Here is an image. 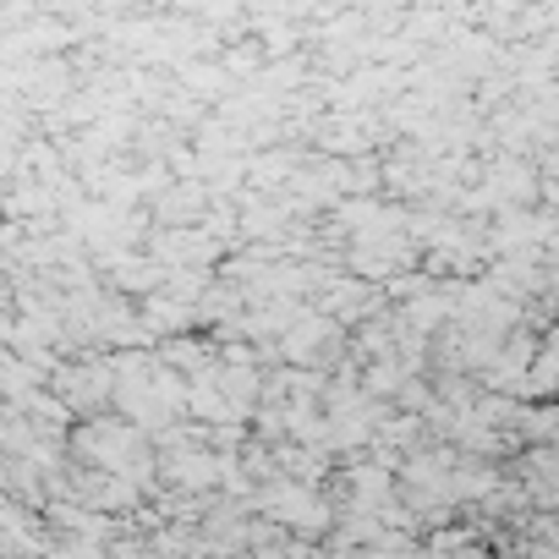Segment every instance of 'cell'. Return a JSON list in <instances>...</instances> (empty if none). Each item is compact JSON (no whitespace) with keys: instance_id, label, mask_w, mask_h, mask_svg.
Returning <instances> with one entry per match:
<instances>
[{"instance_id":"obj_1","label":"cell","mask_w":559,"mask_h":559,"mask_svg":"<svg viewBox=\"0 0 559 559\" xmlns=\"http://www.w3.org/2000/svg\"><path fill=\"white\" fill-rule=\"evenodd\" d=\"M263 504H269L274 515H286L292 526H308V532H313V526H324V504H319L308 488H274Z\"/></svg>"}]
</instances>
